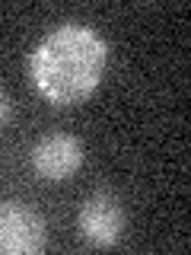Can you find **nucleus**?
I'll return each instance as SVG.
<instances>
[{
	"instance_id": "obj_1",
	"label": "nucleus",
	"mask_w": 191,
	"mask_h": 255,
	"mask_svg": "<svg viewBox=\"0 0 191 255\" xmlns=\"http://www.w3.org/2000/svg\"><path fill=\"white\" fill-rule=\"evenodd\" d=\"M108 45L99 32L80 22H64L29 54V74L38 93L58 106L83 102L102 80Z\"/></svg>"
},
{
	"instance_id": "obj_2",
	"label": "nucleus",
	"mask_w": 191,
	"mask_h": 255,
	"mask_svg": "<svg viewBox=\"0 0 191 255\" xmlns=\"http://www.w3.org/2000/svg\"><path fill=\"white\" fill-rule=\"evenodd\" d=\"M45 220L22 201H0V255H35L45 249Z\"/></svg>"
},
{
	"instance_id": "obj_3",
	"label": "nucleus",
	"mask_w": 191,
	"mask_h": 255,
	"mask_svg": "<svg viewBox=\"0 0 191 255\" xmlns=\"http://www.w3.org/2000/svg\"><path fill=\"white\" fill-rule=\"evenodd\" d=\"M124 207L111 191H93L83 204H80V214H77V227L80 233L90 239L93 246L99 249H108L115 246L124 233Z\"/></svg>"
},
{
	"instance_id": "obj_4",
	"label": "nucleus",
	"mask_w": 191,
	"mask_h": 255,
	"mask_svg": "<svg viewBox=\"0 0 191 255\" xmlns=\"http://www.w3.org/2000/svg\"><path fill=\"white\" fill-rule=\"evenodd\" d=\"M83 166V140L77 134L51 131L32 147V169L48 182H64Z\"/></svg>"
},
{
	"instance_id": "obj_5",
	"label": "nucleus",
	"mask_w": 191,
	"mask_h": 255,
	"mask_svg": "<svg viewBox=\"0 0 191 255\" xmlns=\"http://www.w3.org/2000/svg\"><path fill=\"white\" fill-rule=\"evenodd\" d=\"M10 115H13V102H10V96L0 90V128L10 122Z\"/></svg>"
}]
</instances>
